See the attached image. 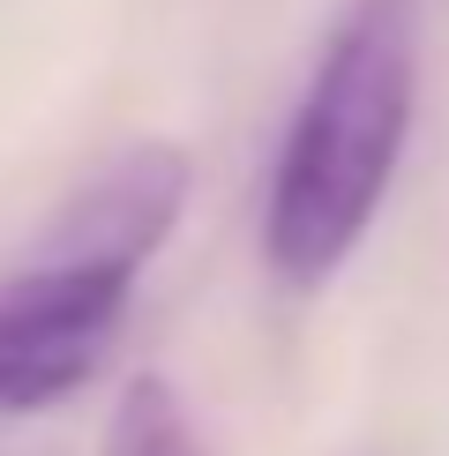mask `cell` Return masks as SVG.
<instances>
[{
	"label": "cell",
	"mask_w": 449,
	"mask_h": 456,
	"mask_svg": "<svg viewBox=\"0 0 449 456\" xmlns=\"http://www.w3.org/2000/svg\"><path fill=\"white\" fill-rule=\"evenodd\" d=\"M412 112H420V0H345L285 120L262 195V262L285 292H322L360 255L397 187Z\"/></svg>",
	"instance_id": "cell-1"
},
{
	"label": "cell",
	"mask_w": 449,
	"mask_h": 456,
	"mask_svg": "<svg viewBox=\"0 0 449 456\" xmlns=\"http://www.w3.org/2000/svg\"><path fill=\"white\" fill-rule=\"evenodd\" d=\"M187 187L195 158L180 142H120L15 255L0 277V419L61 404L105 367L150 255L187 210Z\"/></svg>",
	"instance_id": "cell-2"
},
{
	"label": "cell",
	"mask_w": 449,
	"mask_h": 456,
	"mask_svg": "<svg viewBox=\"0 0 449 456\" xmlns=\"http://www.w3.org/2000/svg\"><path fill=\"white\" fill-rule=\"evenodd\" d=\"M98 456H202L180 389L165 374H127L120 396H112V411H105Z\"/></svg>",
	"instance_id": "cell-3"
}]
</instances>
